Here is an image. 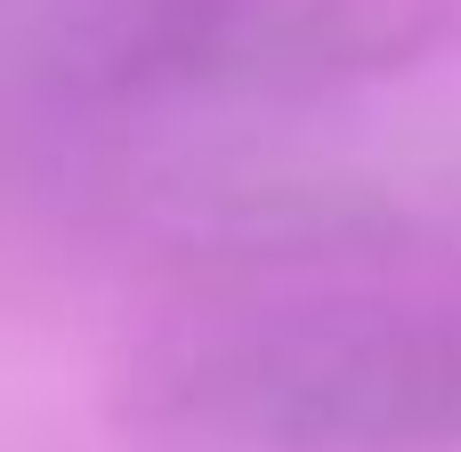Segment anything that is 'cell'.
Masks as SVG:
<instances>
[{
    "mask_svg": "<svg viewBox=\"0 0 461 452\" xmlns=\"http://www.w3.org/2000/svg\"><path fill=\"white\" fill-rule=\"evenodd\" d=\"M113 412L162 452H461V291L251 283L146 332L113 372Z\"/></svg>",
    "mask_w": 461,
    "mask_h": 452,
    "instance_id": "obj_1",
    "label": "cell"
},
{
    "mask_svg": "<svg viewBox=\"0 0 461 452\" xmlns=\"http://www.w3.org/2000/svg\"><path fill=\"white\" fill-rule=\"evenodd\" d=\"M446 40V0H0L8 97L49 129L284 113L397 81Z\"/></svg>",
    "mask_w": 461,
    "mask_h": 452,
    "instance_id": "obj_2",
    "label": "cell"
}]
</instances>
